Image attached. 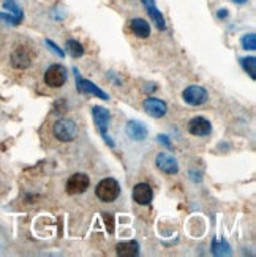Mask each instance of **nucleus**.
Wrapping results in <instances>:
<instances>
[{
    "instance_id": "nucleus-14",
    "label": "nucleus",
    "mask_w": 256,
    "mask_h": 257,
    "mask_svg": "<svg viewBox=\"0 0 256 257\" xmlns=\"http://www.w3.org/2000/svg\"><path fill=\"white\" fill-rule=\"evenodd\" d=\"M130 26H131L133 33H135V35L139 37V38H147L150 35V24L146 19L135 18V19H131Z\"/></svg>"
},
{
    "instance_id": "nucleus-4",
    "label": "nucleus",
    "mask_w": 256,
    "mask_h": 257,
    "mask_svg": "<svg viewBox=\"0 0 256 257\" xmlns=\"http://www.w3.org/2000/svg\"><path fill=\"white\" fill-rule=\"evenodd\" d=\"M44 82L52 88H59L66 82V70L62 65H52L44 73Z\"/></svg>"
},
{
    "instance_id": "nucleus-20",
    "label": "nucleus",
    "mask_w": 256,
    "mask_h": 257,
    "mask_svg": "<svg viewBox=\"0 0 256 257\" xmlns=\"http://www.w3.org/2000/svg\"><path fill=\"white\" fill-rule=\"evenodd\" d=\"M4 8L11 11L13 16H16L18 19H22V10L19 8V5L15 2V0H4Z\"/></svg>"
},
{
    "instance_id": "nucleus-10",
    "label": "nucleus",
    "mask_w": 256,
    "mask_h": 257,
    "mask_svg": "<svg viewBox=\"0 0 256 257\" xmlns=\"http://www.w3.org/2000/svg\"><path fill=\"white\" fill-rule=\"evenodd\" d=\"M92 115H94V120H95V125H97L98 131L102 133V138L108 136L106 130L109 126V118H111L109 110L105 109V107H102V106H95L92 109Z\"/></svg>"
},
{
    "instance_id": "nucleus-25",
    "label": "nucleus",
    "mask_w": 256,
    "mask_h": 257,
    "mask_svg": "<svg viewBox=\"0 0 256 257\" xmlns=\"http://www.w3.org/2000/svg\"><path fill=\"white\" fill-rule=\"evenodd\" d=\"M158 142H161L164 147H168V149H171L173 147V144H171V141H169V138L166 136V134H161V136H158Z\"/></svg>"
},
{
    "instance_id": "nucleus-9",
    "label": "nucleus",
    "mask_w": 256,
    "mask_h": 257,
    "mask_svg": "<svg viewBox=\"0 0 256 257\" xmlns=\"http://www.w3.org/2000/svg\"><path fill=\"white\" fill-rule=\"evenodd\" d=\"M153 199V191L150 185L147 183H138L133 188V200L139 205H149Z\"/></svg>"
},
{
    "instance_id": "nucleus-15",
    "label": "nucleus",
    "mask_w": 256,
    "mask_h": 257,
    "mask_svg": "<svg viewBox=\"0 0 256 257\" xmlns=\"http://www.w3.org/2000/svg\"><path fill=\"white\" fill-rule=\"evenodd\" d=\"M117 255L122 257H135L139 254V244L136 241H125V243H119L116 246Z\"/></svg>"
},
{
    "instance_id": "nucleus-16",
    "label": "nucleus",
    "mask_w": 256,
    "mask_h": 257,
    "mask_svg": "<svg viewBox=\"0 0 256 257\" xmlns=\"http://www.w3.org/2000/svg\"><path fill=\"white\" fill-rule=\"evenodd\" d=\"M147 8V13L150 16V19L153 21V24L157 26L160 30H166V21H164V16L161 15V11L157 8V5L152 4V5H146Z\"/></svg>"
},
{
    "instance_id": "nucleus-22",
    "label": "nucleus",
    "mask_w": 256,
    "mask_h": 257,
    "mask_svg": "<svg viewBox=\"0 0 256 257\" xmlns=\"http://www.w3.org/2000/svg\"><path fill=\"white\" fill-rule=\"evenodd\" d=\"M0 19L5 21V22H8V24H11V26H18L19 22H21V19H18L16 16H13V15H7V13H0Z\"/></svg>"
},
{
    "instance_id": "nucleus-28",
    "label": "nucleus",
    "mask_w": 256,
    "mask_h": 257,
    "mask_svg": "<svg viewBox=\"0 0 256 257\" xmlns=\"http://www.w3.org/2000/svg\"><path fill=\"white\" fill-rule=\"evenodd\" d=\"M234 2H236V4H245L247 0H234Z\"/></svg>"
},
{
    "instance_id": "nucleus-2",
    "label": "nucleus",
    "mask_w": 256,
    "mask_h": 257,
    "mask_svg": "<svg viewBox=\"0 0 256 257\" xmlns=\"http://www.w3.org/2000/svg\"><path fill=\"white\" fill-rule=\"evenodd\" d=\"M52 133L60 142H71L77 136V126L70 118H60L54 123Z\"/></svg>"
},
{
    "instance_id": "nucleus-17",
    "label": "nucleus",
    "mask_w": 256,
    "mask_h": 257,
    "mask_svg": "<svg viewBox=\"0 0 256 257\" xmlns=\"http://www.w3.org/2000/svg\"><path fill=\"white\" fill-rule=\"evenodd\" d=\"M65 48H66V51H68V54L71 55V57H74V59H79L84 55V46L76 40H68L65 43Z\"/></svg>"
},
{
    "instance_id": "nucleus-1",
    "label": "nucleus",
    "mask_w": 256,
    "mask_h": 257,
    "mask_svg": "<svg viewBox=\"0 0 256 257\" xmlns=\"http://www.w3.org/2000/svg\"><path fill=\"white\" fill-rule=\"evenodd\" d=\"M95 194L102 202H114L120 194V186L114 178H103L97 185Z\"/></svg>"
},
{
    "instance_id": "nucleus-21",
    "label": "nucleus",
    "mask_w": 256,
    "mask_h": 257,
    "mask_svg": "<svg viewBox=\"0 0 256 257\" xmlns=\"http://www.w3.org/2000/svg\"><path fill=\"white\" fill-rule=\"evenodd\" d=\"M212 251H214L215 255H223V254H229L231 248L228 246L226 241H217V240H214Z\"/></svg>"
},
{
    "instance_id": "nucleus-7",
    "label": "nucleus",
    "mask_w": 256,
    "mask_h": 257,
    "mask_svg": "<svg viewBox=\"0 0 256 257\" xmlns=\"http://www.w3.org/2000/svg\"><path fill=\"white\" fill-rule=\"evenodd\" d=\"M74 74H76L77 90H79L81 93H91V95H94V96H97V98H100V99H105V101H108V99H109L108 95H106L103 90H100V88H98L95 84H92L91 81L82 79L81 74H79V71H77L76 68H74Z\"/></svg>"
},
{
    "instance_id": "nucleus-6",
    "label": "nucleus",
    "mask_w": 256,
    "mask_h": 257,
    "mask_svg": "<svg viewBox=\"0 0 256 257\" xmlns=\"http://www.w3.org/2000/svg\"><path fill=\"white\" fill-rule=\"evenodd\" d=\"M155 163H157V167L161 172L168 175H174L179 172V164H177L176 158L169 153H164V152L158 153L157 158H155Z\"/></svg>"
},
{
    "instance_id": "nucleus-8",
    "label": "nucleus",
    "mask_w": 256,
    "mask_h": 257,
    "mask_svg": "<svg viewBox=\"0 0 256 257\" xmlns=\"http://www.w3.org/2000/svg\"><path fill=\"white\" fill-rule=\"evenodd\" d=\"M144 109H146V112L153 118H163L168 114V106L158 98H147L146 101H144Z\"/></svg>"
},
{
    "instance_id": "nucleus-24",
    "label": "nucleus",
    "mask_w": 256,
    "mask_h": 257,
    "mask_svg": "<svg viewBox=\"0 0 256 257\" xmlns=\"http://www.w3.org/2000/svg\"><path fill=\"white\" fill-rule=\"evenodd\" d=\"M46 44H48V46L52 49V52H54V54H57L59 57H65V52H63V51H62V49H60V48H59L57 44H55L54 41H51V40H46Z\"/></svg>"
},
{
    "instance_id": "nucleus-23",
    "label": "nucleus",
    "mask_w": 256,
    "mask_h": 257,
    "mask_svg": "<svg viewBox=\"0 0 256 257\" xmlns=\"http://www.w3.org/2000/svg\"><path fill=\"white\" fill-rule=\"evenodd\" d=\"M103 219L106 222V230L109 233L114 232V216L113 215H108V213H103Z\"/></svg>"
},
{
    "instance_id": "nucleus-3",
    "label": "nucleus",
    "mask_w": 256,
    "mask_h": 257,
    "mask_svg": "<svg viewBox=\"0 0 256 257\" xmlns=\"http://www.w3.org/2000/svg\"><path fill=\"white\" fill-rule=\"evenodd\" d=\"M182 98L190 106H203L204 103H207L209 95L206 92V88H203L201 85H190L184 90Z\"/></svg>"
},
{
    "instance_id": "nucleus-18",
    "label": "nucleus",
    "mask_w": 256,
    "mask_h": 257,
    "mask_svg": "<svg viewBox=\"0 0 256 257\" xmlns=\"http://www.w3.org/2000/svg\"><path fill=\"white\" fill-rule=\"evenodd\" d=\"M240 65H242V68L250 74L251 79L254 81L256 79V59L254 57H243V59H240Z\"/></svg>"
},
{
    "instance_id": "nucleus-27",
    "label": "nucleus",
    "mask_w": 256,
    "mask_h": 257,
    "mask_svg": "<svg viewBox=\"0 0 256 257\" xmlns=\"http://www.w3.org/2000/svg\"><path fill=\"white\" fill-rule=\"evenodd\" d=\"M142 4H144V7H146V5H152V4H155V0H142Z\"/></svg>"
},
{
    "instance_id": "nucleus-19",
    "label": "nucleus",
    "mask_w": 256,
    "mask_h": 257,
    "mask_svg": "<svg viewBox=\"0 0 256 257\" xmlns=\"http://www.w3.org/2000/svg\"><path fill=\"white\" fill-rule=\"evenodd\" d=\"M240 43H242V48L245 49V51H254L256 49V37H254V33L243 35Z\"/></svg>"
},
{
    "instance_id": "nucleus-11",
    "label": "nucleus",
    "mask_w": 256,
    "mask_h": 257,
    "mask_svg": "<svg viewBox=\"0 0 256 257\" xmlns=\"http://www.w3.org/2000/svg\"><path fill=\"white\" fill-rule=\"evenodd\" d=\"M188 131H190L193 136H207L212 131V125L210 121L206 120L204 117H195L188 121Z\"/></svg>"
},
{
    "instance_id": "nucleus-26",
    "label": "nucleus",
    "mask_w": 256,
    "mask_h": 257,
    "mask_svg": "<svg viewBox=\"0 0 256 257\" xmlns=\"http://www.w3.org/2000/svg\"><path fill=\"white\" fill-rule=\"evenodd\" d=\"M218 16H220V18H226V16H228V10H220V11H218Z\"/></svg>"
},
{
    "instance_id": "nucleus-12",
    "label": "nucleus",
    "mask_w": 256,
    "mask_h": 257,
    "mask_svg": "<svg viewBox=\"0 0 256 257\" xmlns=\"http://www.w3.org/2000/svg\"><path fill=\"white\" fill-rule=\"evenodd\" d=\"M30 60H32L30 52H29V49L24 48V46L16 48V49L13 51V54H11V65H13L15 68H18V70H24V68H27V66L30 65Z\"/></svg>"
},
{
    "instance_id": "nucleus-13",
    "label": "nucleus",
    "mask_w": 256,
    "mask_h": 257,
    "mask_svg": "<svg viewBox=\"0 0 256 257\" xmlns=\"http://www.w3.org/2000/svg\"><path fill=\"white\" fill-rule=\"evenodd\" d=\"M127 134L133 141H144L147 138V128L144 126L141 121L131 120L127 123Z\"/></svg>"
},
{
    "instance_id": "nucleus-5",
    "label": "nucleus",
    "mask_w": 256,
    "mask_h": 257,
    "mask_svg": "<svg viewBox=\"0 0 256 257\" xmlns=\"http://www.w3.org/2000/svg\"><path fill=\"white\" fill-rule=\"evenodd\" d=\"M89 185H91V180H89V177L82 172H77V174H73L68 182H66V193L68 194H82L87 191Z\"/></svg>"
}]
</instances>
